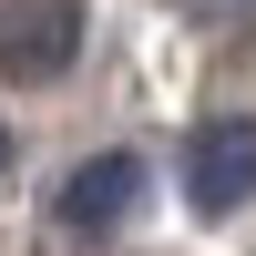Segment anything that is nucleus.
<instances>
[{
    "label": "nucleus",
    "mask_w": 256,
    "mask_h": 256,
    "mask_svg": "<svg viewBox=\"0 0 256 256\" xmlns=\"http://www.w3.org/2000/svg\"><path fill=\"white\" fill-rule=\"evenodd\" d=\"M134 195H144V164L134 154H92L62 184V226H72V236H113V226L134 216Z\"/></svg>",
    "instance_id": "3"
},
{
    "label": "nucleus",
    "mask_w": 256,
    "mask_h": 256,
    "mask_svg": "<svg viewBox=\"0 0 256 256\" xmlns=\"http://www.w3.org/2000/svg\"><path fill=\"white\" fill-rule=\"evenodd\" d=\"M72 41H82L72 0H20V20L0 31V62H10L20 82H52V72H72Z\"/></svg>",
    "instance_id": "2"
},
{
    "label": "nucleus",
    "mask_w": 256,
    "mask_h": 256,
    "mask_svg": "<svg viewBox=\"0 0 256 256\" xmlns=\"http://www.w3.org/2000/svg\"><path fill=\"white\" fill-rule=\"evenodd\" d=\"M216 10H246V0H216Z\"/></svg>",
    "instance_id": "4"
},
{
    "label": "nucleus",
    "mask_w": 256,
    "mask_h": 256,
    "mask_svg": "<svg viewBox=\"0 0 256 256\" xmlns=\"http://www.w3.org/2000/svg\"><path fill=\"white\" fill-rule=\"evenodd\" d=\"M0 154H10V144H0Z\"/></svg>",
    "instance_id": "5"
},
{
    "label": "nucleus",
    "mask_w": 256,
    "mask_h": 256,
    "mask_svg": "<svg viewBox=\"0 0 256 256\" xmlns=\"http://www.w3.org/2000/svg\"><path fill=\"white\" fill-rule=\"evenodd\" d=\"M256 195V123H205L184 144V205L195 216H236Z\"/></svg>",
    "instance_id": "1"
}]
</instances>
